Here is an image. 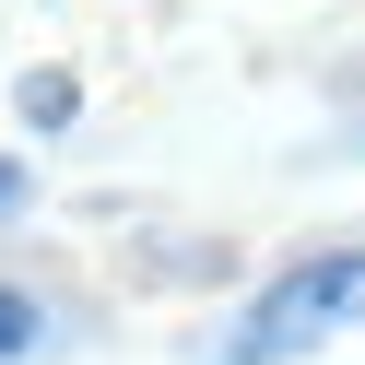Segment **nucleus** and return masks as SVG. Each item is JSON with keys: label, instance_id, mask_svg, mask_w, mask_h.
<instances>
[{"label": "nucleus", "instance_id": "nucleus-2", "mask_svg": "<svg viewBox=\"0 0 365 365\" xmlns=\"http://www.w3.org/2000/svg\"><path fill=\"white\" fill-rule=\"evenodd\" d=\"M36 330H48V318H36V294H24V283H0V365L36 354Z\"/></svg>", "mask_w": 365, "mask_h": 365}, {"label": "nucleus", "instance_id": "nucleus-3", "mask_svg": "<svg viewBox=\"0 0 365 365\" xmlns=\"http://www.w3.org/2000/svg\"><path fill=\"white\" fill-rule=\"evenodd\" d=\"M12 200H24V165H12V153H0V212H12Z\"/></svg>", "mask_w": 365, "mask_h": 365}, {"label": "nucleus", "instance_id": "nucleus-1", "mask_svg": "<svg viewBox=\"0 0 365 365\" xmlns=\"http://www.w3.org/2000/svg\"><path fill=\"white\" fill-rule=\"evenodd\" d=\"M341 330H365V247H318L283 283H259V307L224 330V365H294Z\"/></svg>", "mask_w": 365, "mask_h": 365}]
</instances>
